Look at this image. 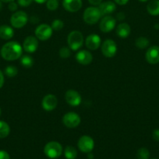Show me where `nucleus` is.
<instances>
[{
    "mask_svg": "<svg viewBox=\"0 0 159 159\" xmlns=\"http://www.w3.org/2000/svg\"><path fill=\"white\" fill-rule=\"evenodd\" d=\"M2 57L4 60L15 61L20 58L23 54V48L17 41H10L5 43L0 51Z\"/></svg>",
    "mask_w": 159,
    "mask_h": 159,
    "instance_id": "nucleus-1",
    "label": "nucleus"
},
{
    "mask_svg": "<svg viewBox=\"0 0 159 159\" xmlns=\"http://www.w3.org/2000/svg\"><path fill=\"white\" fill-rule=\"evenodd\" d=\"M101 16L102 15H101L99 8L95 7V6H90L84 10L83 19L87 24L94 25L96 24L99 21Z\"/></svg>",
    "mask_w": 159,
    "mask_h": 159,
    "instance_id": "nucleus-2",
    "label": "nucleus"
},
{
    "mask_svg": "<svg viewBox=\"0 0 159 159\" xmlns=\"http://www.w3.org/2000/svg\"><path fill=\"white\" fill-rule=\"evenodd\" d=\"M45 155L51 159L59 158L62 153V147L57 141H50L44 148Z\"/></svg>",
    "mask_w": 159,
    "mask_h": 159,
    "instance_id": "nucleus-3",
    "label": "nucleus"
},
{
    "mask_svg": "<svg viewBox=\"0 0 159 159\" xmlns=\"http://www.w3.org/2000/svg\"><path fill=\"white\" fill-rule=\"evenodd\" d=\"M67 43L69 48L73 51H77L84 43V36L82 33L77 30H73L70 33L67 37Z\"/></svg>",
    "mask_w": 159,
    "mask_h": 159,
    "instance_id": "nucleus-4",
    "label": "nucleus"
},
{
    "mask_svg": "<svg viewBox=\"0 0 159 159\" xmlns=\"http://www.w3.org/2000/svg\"><path fill=\"white\" fill-rule=\"evenodd\" d=\"M28 22V16L23 11H17L12 15L10 23L12 27L20 29L23 27Z\"/></svg>",
    "mask_w": 159,
    "mask_h": 159,
    "instance_id": "nucleus-5",
    "label": "nucleus"
},
{
    "mask_svg": "<svg viewBox=\"0 0 159 159\" xmlns=\"http://www.w3.org/2000/svg\"><path fill=\"white\" fill-rule=\"evenodd\" d=\"M78 148L84 153H90L94 148V141L93 138L87 135H84L77 142Z\"/></svg>",
    "mask_w": 159,
    "mask_h": 159,
    "instance_id": "nucleus-6",
    "label": "nucleus"
},
{
    "mask_svg": "<svg viewBox=\"0 0 159 159\" xmlns=\"http://www.w3.org/2000/svg\"><path fill=\"white\" fill-rule=\"evenodd\" d=\"M81 119L79 115L73 112L65 113L62 117V123L68 128H75L80 125Z\"/></svg>",
    "mask_w": 159,
    "mask_h": 159,
    "instance_id": "nucleus-7",
    "label": "nucleus"
},
{
    "mask_svg": "<svg viewBox=\"0 0 159 159\" xmlns=\"http://www.w3.org/2000/svg\"><path fill=\"white\" fill-rule=\"evenodd\" d=\"M101 52L106 57H112L116 54L117 45L113 40L107 39L101 44Z\"/></svg>",
    "mask_w": 159,
    "mask_h": 159,
    "instance_id": "nucleus-8",
    "label": "nucleus"
},
{
    "mask_svg": "<svg viewBox=\"0 0 159 159\" xmlns=\"http://www.w3.org/2000/svg\"><path fill=\"white\" fill-rule=\"evenodd\" d=\"M53 30L48 24H41L36 28L34 34L38 40L45 41L48 40L52 35Z\"/></svg>",
    "mask_w": 159,
    "mask_h": 159,
    "instance_id": "nucleus-9",
    "label": "nucleus"
},
{
    "mask_svg": "<svg viewBox=\"0 0 159 159\" xmlns=\"http://www.w3.org/2000/svg\"><path fill=\"white\" fill-rule=\"evenodd\" d=\"M116 25V20L111 16H104L100 22L99 27L101 32L109 33L113 30Z\"/></svg>",
    "mask_w": 159,
    "mask_h": 159,
    "instance_id": "nucleus-10",
    "label": "nucleus"
},
{
    "mask_svg": "<svg viewBox=\"0 0 159 159\" xmlns=\"http://www.w3.org/2000/svg\"><path fill=\"white\" fill-rule=\"evenodd\" d=\"M65 99L71 107H78L81 103V96L76 90H68L65 94Z\"/></svg>",
    "mask_w": 159,
    "mask_h": 159,
    "instance_id": "nucleus-11",
    "label": "nucleus"
},
{
    "mask_svg": "<svg viewBox=\"0 0 159 159\" xmlns=\"http://www.w3.org/2000/svg\"><path fill=\"white\" fill-rule=\"evenodd\" d=\"M58 104V99L55 96L52 94L46 95L43 98L41 102V106L45 111H52L56 108Z\"/></svg>",
    "mask_w": 159,
    "mask_h": 159,
    "instance_id": "nucleus-12",
    "label": "nucleus"
},
{
    "mask_svg": "<svg viewBox=\"0 0 159 159\" xmlns=\"http://www.w3.org/2000/svg\"><path fill=\"white\" fill-rule=\"evenodd\" d=\"M38 48V40L36 37L28 36L26 37L23 43V49L26 53H34Z\"/></svg>",
    "mask_w": 159,
    "mask_h": 159,
    "instance_id": "nucleus-13",
    "label": "nucleus"
},
{
    "mask_svg": "<svg viewBox=\"0 0 159 159\" xmlns=\"http://www.w3.org/2000/svg\"><path fill=\"white\" fill-rule=\"evenodd\" d=\"M146 61L151 65L159 63V47L152 46L149 48L145 54Z\"/></svg>",
    "mask_w": 159,
    "mask_h": 159,
    "instance_id": "nucleus-14",
    "label": "nucleus"
},
{
    "mask_svg": "<svg viewBox=\"0 0 159 159\" xmlns=\"http://www.w3.org/2000/svg\"><path fill=\"white\" fill-rule=\"evenodd\" d=\"M101 37H100L98 34H90L89 36H87V37L86 38L85 44L86 47H87L89 50L95 51V50H97L100 46H101Z\"/></svg>",
    "mask_w": 159,
    "mask_h": 159,
    "instance_id": "nucleus-15",
    "label": "nucleus"
},
{
    "mask_svg": "<svg viewBox=\"0 0 159 159\" xmlns=\"http://www.w3.org/2000/svg\"><path fill=\"white\" fill-rule=\"evenodd\" d=\"M82 0H63L62 6L64 9L70 12H76L82 7Z\"/></svg>",
    "mask_w": 159,
    "mask_h": 159,
    "instance_id": "nucleus-16",
    "label": "nucleus"
},
{
    "mask_svg": "<svg viewBox=\"0 0 159 159\" xmlns=\"http://www.w3.org/2000/svg\"><path fill=\"white\" fill-rule=\"evenodd\" d=\"M76 60L80 65H87L92 62L93 56H92L91 53L90 51H86V50H82V51H80L76 54Z\"/></svg>",
    "mask_w": 159,
    "mask_h": 159,
    "instance_id": "nucleus-17",
    "label": "nucleus"
},
{
    "mask_svg": "<svg viewBox=\"0 0 159 159\" xmlns=\"http://www.w3.org/2000/svg\"><path fill=\"white\" fill-rule=\"evenodd\" d=\"M98 8L101 11V15L106 16L114 12V11L116 9V6H115V3L113 2L106 1L104 2H101L98 6Z\"/></svg>",
    "mask_w": 159,
    "mask_h": 159,
    "instance_id": "nucleus-18",
    "label": "nucleus"
},
{
    "mask_svg": "<svg viewBox=\"0 0 159 159\" xmlns=\"http://www.w3.org/2000/svg\"><path fill=\"white\" fill-rule=\"evenodd\" d=\"M131 32V28L129 25L126 23H122L117 26L116 34L120 38H126L129 37Z\"/></svg>",
    "mask_w": 159,
    "mask_h": 159,
    "instance_id": "nucleus-19",
    "label": "nucleus"
},
{
    "mask_svg": "<svg viewBox=\"0 0 159 159\" xmlns=\"http://www.w3.org/2000/svg\"><path fill=\"white\" fill-rule=\"evenodd\" d=\"M14 36V30L11 26L2 25L0 26V38L3 40H9Z\"/></svg>",
    "mask_w": 159,
    "mask_h": 159,
    "instance_id": "nucleus-20",
    "label": "nucleus"
},
{
    "mask_svg": "<svg viewBox=\"0 0 159 159\" xmlns=\"http://www.w3.org/2000/svg\"><path fill=\"white\" fill-rule=\"evenodd\" d=\"M147 10L151 16L159 15V0H152L147 6Z\"/></svg>",
    "mask_w": 159,
    "mask_h": 159,
    "instance_id": "nucleus-21",
    "label": "nucleus"
},
{
    "mask_svg": "<svg viewBox=\"0 0 159 159\" xmlns=\"http://www.w3.org/2000/svg\"><path fill=\"white\" fill-rule=\"evenodd\" d=\"M10 133V127L6 122L0 120V138H6Z\"/></svg>",
    "mask_w": 159,
    "mask_h": 159,
    "instance_id": "nucleus-22",
    "label": "nucleus"
},
{
    "mask_svg": "<svg viewBox=\"0 0 159 159\" xmlns=\"http://www.w3.org/2000/svg\"><path fill=\"white\" fill-rule=\"evenodd\" d=\"M20 64L23 67L26 68H30L34 65V59L31 56L27 55H22L20 57Z\"/></svg>",
    "mask_w": 159,
    "mask_h": 159,
    "instance_id": "nucleus-23",
    "label": "nucleus"
},
{
    "mask_svg": "<svg viewBox=\"0 0 159 159\" xmlns=\"http://www.w3.org/2000/svg\"><path fill=\"white\" fill-rule=\"evenodd\" d=\"M64 155L66 159H75L77 157V151L73 146H67L64 151Z\"/></svg>",
    "mask_w": 159,
    "mask_h": 159,
    "instance_id": "nucleus-24",
    "label": "nucleus"
},
{
    "mask_svg": "<svg viewBox=\"0 0 159 159\" xmlns=\"http://www.w3.org/2000/svg\"><path fill=\"white\" fill-rule=\"evenodd\" d=\"M149 40L144 37H140L136 40L135 45L139 49H145L149 46Z\"/></svg>",
    "mask_w": 159,
    "mask_h": 159,
    "instance_id": "nucleus-25",
    "label": "nucleus"
},
{
    "mask_svg": "<svg viewBox=\"0 0 159 159\" xmlns=\"http://www.w3.org/2000/svg\"><path fill=\"white\" fill-rule=\"evenodd\" d=\"M5 75L9 78L15 77L18 74V69L13 65H9L5 68Z\"/></svg>",
    "mask_w": 159,
    "mask_h": 159,
    "instance_id": "nucleus-26",
    "label": "nucleus"
},
{
    "mask_svg": "<svg viewBox=\"0 0 159 159\" xmlns=\"http://www.w3.org/2000/svg\"><path fill=\"white\" fill-rule=\"evenodd\" d=\"M150 152L146 148H140L137 152V159H149Z\"/></svg>",
    "mask_w": 159,
    "mask_h": 159,
    "instance_id": "nucleus-27",
    "label": "nucleus"
},
{
    "mask_svg": "<svg viewBox=\"0 0 159 159\" xmlns=\"http://www.w3.org/2000/svg\"><path fill=\"white\" fill-rule=\"evenodd\" d=\"M64 23L61 20H55L51 23V29L55 31H59L63 28Z\"/></svg>",
    "mask_w": 159,
    "mask_h": 159,
    "instance_id": "nucleus-28",
    "label": "nucleus"
},
{
    "mask_svg": "<svg viewBox=\"0 0 159 159\" xmlns=\"http://www.w3.org/2000/svg\"><path fill=\"white\" fill-rule=\"evenodd\" d=\"M46 7L50 11L56 10L59 7V2L58 0H48L46 2Z\"/></svg>",
    "mask_w": 159,
    "mask_h": 159,
    "instance_id": "nucleus-29",
    "label": "nucleus"
},
{
    "mask_svg": "<svg viewBox=\"0 0 159 159\" xmlns=\"http://www.w3.org/2000/svg\"><path fill=\"white\" fill-rule=\"evenodd\" d=\"M69 47H62L60 50H59V56L62 58H67L71 55V51Z\"/></svg>",
    "mask_w": 159,
    "mask_h": 159,
    "instance_id": "nucleus-30",
    "label": "nucleus"
},
{
    "mask_svg": "<svg viewBox=\"0 0 159 159\" xmlns=\"http://www.w3.org/2000/svg\"><path fill=\"white\" fill-rule=\"evenodd\" d=\"M33 1L34 0H17V2H18V5H20L22 7H27L31 6Z\"/></svg>",
    "mask_w": 159,
    "mask_h": 159,
    "instance_id": "nucleus-31",
    "label": "nucleus"
},
{
    "mask_svg": "<svg viewBox=\"0 0 159 159\" xmlns=\"http://www.w3.org/2000/svg\"><path fill=\"white\" fill-rule=\"evenodd\" d=\"M9 9L11 11V12H15L17 11V8H18V6H17V3H16L15 2H11L9 4Z\"/></svg>",
    "mask_w": 159,
    "mask_h": 159,
    "instance_id": "nucleus-32",
    "label": "nucleus"
},
{
    "mask_svg": "<svg viewBox=\"0 0 159 159\" xmlns=\"http://www.w3.org/2000/svg\"><path fill=\"white\" fill-rule=\"evenodd\" d=\"M152 138L157 142H159V129H155L152 132Z\"/></svg>",
    "mask_w": 159,
    "mask_h": 159,
    "instance_id": "nucleus-33",
    "label": "nucleus"
},
{
    "mask_svg": "<svg viewBox=\"0 0 159 159\" xmlns=\"http://www.w3.org/2000/svg\"><path fill=\"white\" fill-rule=\"evenodd\" d=\"M0 159H10L9 153L6 151L0 150Z\"/></svg>",
    "mask_w": 159,
    "mask_h": 159,
    "instance_id": "nucleus-34",
    "label": "nucleus"
},
{
    "mask_svg": "<svg viewBox=\"0 0 159 159\" xmlns=\"http://www.w3.org/2000/svg\"><path fill=\"white\" fill-rule=\"evenodd\" d=\"M89 3L91 4L92 6H99L101 2H102V0H88Z\"/></svg>",
    "mask_w": 159,
    "mask_h": 159,
    "instance_id": "nucleus-35",
    "label": "nucleus"
},
{
    "mask_svg": "<svg viewBox=\"0 0 159 159\" xmlns=\"http://www.w3.org/2000/svg\"><path fill=\"white\" fill-rule=\"evenodd\" d=\"M4 75L2 72V71H0V89H1L2 87L3 86V85H4Z\"/></svg>",
    "mask_w": 159,
    "mask_h": 159,
    "instance_id": "nucleus-36",
    "label": "nucleus"
},
{
    "mask_svg": "<svg viewBox=\"0 0 159 159\" xmlns=\"http://www.w3.org/2000/svg\"><path fill=\"white\" fill-rule=\"evenodd\" d=\"M115 3H117L118 5L120 6H123V5H126V3L129 2V0H114Z\"/></svg>",
    "mask_w": 159,
    "mask_h": 159,
    "instance_id": "nucleus-37",
    "label": "nucleus"
},
{
    "mask_svg": "<svg viewBox=\"0 0 159 159\" xmlns=\"http://www.w3.org/2000/svg\"><path fill=\"white\" fill-rule=\"evenodd\" d=\"M34 2H36L37 3H39V4H42V3L46 2L48 0H34Z\"/></svg>",
    "mask_w": 159,
    "mask_h": 159,
    "instance_id": "nucleus-38",
    "label": "nucleus"
},
{
    "mask_svg": "<svg viewBox=\"0 0 159 159\" xmlns=\"http://www.w3.org/2000/svg\"><path fill=\"white\" fill-rule=\"evenodd\" d=\"M2 2H13L15 1V0H1Z\"/></svg>",
    "mask_w": 159,
    "mask_h": 159,
    "instance_id": "nucleus-39",
    "label": "nucleus"
},
{
    "mask_svg": "<svg viewBox=\"0 0 159 159\" xmlns=\"http://www.w3.org/2000/svg\"><path fill=\"white\" fill-rule=\"evenodd\" d=\"M2 1L0 0V10H1V9H2Z\"/></svg>",
    "mask_w": 159,
    "mask_h": 159,
    "instance_id": "nucleus-40",
    "label": "nucleus"
},
{
    "mask_svg": "<svg viewBox=\"0 0 159 159\" xmlns=\"http://www.w3.org/2000/svg\"><path fill=\"white\" fill-rule=\"evenodd\" d=\"M139 1H140V2H144L148 1V0H139Z\"/></svg>",
    "mask_w": 159,
    "mask_h": 159,
    "instance_id": "nucleus-41",
    "label": "nucleus"
},
{
    "mask_svg": "<svg viewBox=\"0 0 159 159\" xmlns=\"http://www.w3.org/2000/svg\"><path fill=\"white\" fill-rule=\"evenodd\" d=\"M2 114V110H1V108H0V116H1Z\"/></svg>",
    "mask_w": 159,
    "mask_h": 159,
    "instance_id": "nucleus-42",
    "label": "nucleus"
},
{
    "mask_svg": "<svg viewBox=\"0 0 159 159\" xmlns=\"http://www.w3.org/2000/svg\"><path fill=\"white\" fill-rule=\"evenodd\" d=\"M153 159H155V158H153Z\"/></svg>",
    "mask_w": 159,
    "mask_h": 159,
    "instance_id": "nucleus-43",
    "label": "nucleus"
}]
</instances>
